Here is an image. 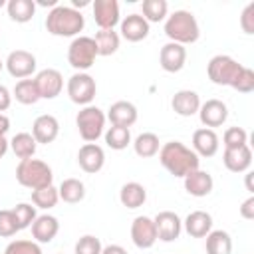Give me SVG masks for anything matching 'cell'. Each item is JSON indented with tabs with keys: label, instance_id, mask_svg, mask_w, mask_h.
<instances>
[{
	"label": "cell",
	"instance_id": "7c38bea8",
	"mask_svg": "<svg viewBox=\"0 0 254 254\" xmlns=\"http://www.w3.org/2000/svg\"><path fill=\"white\" fill-rule=\"evenodd\" d=\"M93 20L99 26V30H113L121 22L117 0H95L93 2Z\"/></svg>",
	"mask_w": 254,
	"mask_h": 254
},
{
	"label": "cell",
	"instance_id": "836d02e7",
	"mask_svg": "<svg viewBox=\"0 0 254 254\" xmlns=\"http://www.w3.org/2000/svg\"><path fill=\"white\" fill-rule=\"evenodd\" d=\"M105 143H107V147H111L115 151H123L131 143V131L127 127H115V125H111L105 131Z\"/></svg>",
	"mask_w": 254,
	"mask_h": 254
},
{
	"label": "cell",
	"instance_id": "d6986e66",
	"mask_svg": "<svg viewBox=\"0 0 254 254\" xmlns=\"http://www.w3.org/2000/svg\"><path fill=\"white\" fill-rule=\"evenodd\" d=\"M121 36L127 42H141L149 36V22L141 14H129L121 20Z\"/></svg>",
	"mask_w": 254,
	"mask_h": 254
},
{
	"label": "cell",
	"instance_id": "30bf717a",
	"mask_svg": "<svg viewBox=\"0 0 254 254\" xmlns=\"http://www.w3.org/2000/svg\"><path fill=\"white\" fill-rule=\"evenodd\" d=\"M155 228H157V240H163V242H173L181 236V230H183V220L179 218L177 212L173 210H163L159 212L155 218Z\"/></svg>",
	"mask_w": 254,
	"mask_h": 254
},
{
	"label": "cell",
	"instance_id": "9c48e42d",
	"mask_svg": "<svg viewBox=\"0 0 254 254\" xmlns=\"http://www.w3.org/2000/svg\"><path fill=\"white\" fill-rule=\"evenodd\" d=\"M8 73L16 79H26L30 77L34 71H36V56L32 52H26V50H14L8 54L6 62H4Z\"/></svg>",
	"mask_w": 254,
	"mask_h": 254
},
{
	"label": "cell",
	"instance_id": "60d3db41",
	"mask_svg": "<svg viewBox=\"0 0 254 254\" xmlns=\"http://www.w3.org/2000/svg\"><path fill=\"white\" fill-rule=\"evenodd\" d=\"M18 222L12 210H0V236L2 238H10L18 232Z\"/></svg>",
	"mask_w": 254,
	"mask_h": 254
},
{
	"label": "cell",
	"instance_id": "4dcf8cb0",
	"mask_svg": "<svg viewBox=\"0 0 254 254\" xmlns=\"http://www.w3.org/2000/svg\"><path fill=\"white\" fill-rule=\"evenodd\" d=\"M58 194L64 202H69V204H75L79 200H83L85 196V187L79 179H64L60 189H58Z\"/></svg>",
	"mask_w": 254,
	"mask_h": 254
},
{
	"label": "cell",
	"instance_id": "bcb514c9",
	"mask_svg": "<svg viewBox=\"0 0 254 254\" xmlns=\"http://www.w3.org/2000/svg\"><path fill=\"white\" fill-rule=\"evenodd\" d=\"M101 254H127V250L119 244H109V246H103L101 248Z\"/></svg>",
	"mask_w": 254,
	"mask_h": 254
},
{
	"label": "cell",
	"instance_id": "8d00e7d4",
	"mask_svg": "<svg viewBox=\"0 0 254 254\" xmlns=\"http://www.w3.org/2000/svg\"><path fill=\"white\" fill-rule=\"evenodd\" d=\"M14 216H16V222H18V228L24 230L28 226H32V222L36 220V206H32L30 202H20L12 208Z\"/></svg>",
	"mask_w": 254,
	"mask_h": 254
},
{
	"label": "cell",
	"instance_id": "6da1fadb",
	"mask_svg": "<svg viewBox=\"0 0 254 254\" xmlns=\"http://www.w3.org/2000/svg\"><path fill=\"white\" fill-rule=\"evenodd\" d=\"M159 161L173 177H179V179H185L189 173L196 171L200 165V157L181 141L165 143L159 149Z\"/></svg>",
	"mask_w": 254,
	"mask_h": 254
},
{
	"label": "cell",
	"instance_id": "8992f818",
	"mask_svg": "<svg viewBox=\"0 0 254 254\" xmlns=\"http://www.w3.org/2000/svg\"><path fill=\"white\" fill-rule=\"evenodd\" d=\"M97 58V46L93 42V38L89 36H77L71 40L69 48H67V62L73 69L77 71H85L95 64Z\"/></svg>",
	"mask_w": 254,
	"mask_h": 254
},
{
	"label": "cell",
	"instance_id": "83f0119b",
	"mask_svg": "<svg viewBox=\"0 0 254 254\" xmlns=\"http://www.w3.org/2000/svg\"><path fill=\"white\" fill-rule=\"evenodd\" d=\"M36 139L32 137V133H16L10 141V149L14 151V155L22 161V159H32L36 153Z\"/></svg>",
	"mask_w": 254,
	"mask_h": 254
},
{
	"label": "cell",
	"instance_id": "f5cc1de1",
	"mask_svg": "<svg viewBox=\"0 0 254 254\" xmlns=\"http://www.w3.org/2000/svg\"><path fill=\"white\" fill-rule=\"evenodd\" d=\"M0 6H4V0H0Z\"/></svg>",
	"mask_w": 254,
	"mask_h": 254
},
{
	"label": "cell",
	"instance_id": "ee69618b",
	"mask_svg": "<svg viewBox=\"0 0 254 254\" xmlns=\"http://www.w3.org/2000/svg\"><path fill=\"white\" fill-rule=\"evenodd\" d=\"M240 216L246 218V220H252L254 218V196H248L242 206H240Z\"/></svg>",
	"mask_w": 254,
	"mask_h": 254
},
{
	"label": "cell",
	"instance_id": "f35d334b",
	"mask_svg": "<svg viewBox=\"0 0 254 254\" xmlns=\"http://www.w3.org/2000/svg\"><path fill=\"white\" fill-rule=\"evenodd\" d=\"M4 254H44L36 240H12Z\"/></svg>",
	"mask_w": 254,
	"mask_h": 254
},
{
	"label": "cell",
	"instance_id": "816d5d0a",
	"mask_svg": "<svg viewBox=\"0 0 254 254\" xmlns=\"http://www.w3.org/2000/svg\"><path fill=\"white\" fill-rule=\"evenodd\" d=\"M2 67H4V62H2V60H0V71H2Z\"/></svg>",
	"mask_w": 254,
	"mask_h": 254
},
{
	"label": "cell",
	"instance_id": "277c9868",
	"mask_svg": "<svg viewBox=\"0 0 254 254\" xmlns=\"http://www.w3.org/2000/svg\"><path fill=\"white\" fill-rule=\"evenodd\" d=\"M16 181L26 189H44L54 181L52 167L40 159H22L16 167Z\"/></svg>",
	"mask_w": 254,
	"mask_h": 254
},
{
	"label": "cell",
	"instance_id": "681fc988",
	"mask_svg": "<svg viewBox=\"0 0 254 254\" xmlns=\"http://www.w3.org/2000/svg\"><path fill=\"white\" fill-rule=\"evenodd\" d=\"M87 4H89L87 0H71V8H75V10H77V8H83V6H87Z\"/></svg>",
	"mask_w": 254,
	"mask_h": 254
},
{
	"label": "cell",
	"instance_id": "d590c367",
	"mask_svg": "<svg viewBox=\"0 0 254 254\" xmlns=\"http://www.w3.org/2000/svg\"><path fill=\"white\" fill-rule=\"evenodd\" d=\"M143 18L147 22H163L169 12L167 0H143Z\"/></svg>",
	"mask_w": 254,
	"mask_h": 254
},
{
	"label": "cell",
	"instance_id": "7dc6e473",
	"mask_svg": "<svg viewBox=\"0 0 254 254\" xmlns=\"http://www.w3.org/2000/svg\"><path fill=\"white\" fill-rule=\"evenodd\" d=\"M8 129H10V119H8V115L0 113V137H4L8 133Z\"/></svg>",
	"mask_w": 254,
	"mask_h": 254
},
{
	"label": "cell",
	"instance_id": "e575fe53",
	"mask_svg": "<svg viewBox=\"0 0 254 254\" xmlns=\"http://www.w3.org/2000/svg\"><path fill=\"white\" fill-rule=\"evenodd\" d=\"M58 200H60V194H58V189H56L54 185L32 190V202H34V206H38V208H44V210L54 208V206L58 204Z\"/></svg>",
	"mask_w": 254,
	"mask_h": 254
},
{
	"label": "cell",
	"instance_id": "44dd1931",
	"mask_svg": "<svg viewBox=\"0 0 254 254\" xmlns=\"http://www.w3.org/2000/svg\"><path fill=\"white\" fill-rule=\"evenodd\" d=\"M192 151L198 157H212L218 151V135L214 129L202 127L192 133Z\"/></svg>",
	"mask_w": 254,
	"mask_h": 254
},
{
	"label": "cell",
	"instance_id": "cb8c5ba5",
	"mask_svg": "<svg viewBox=\"0 0 254 254\" xmlns=\"http://www.w3.org/2000/svg\"><path fill=\"white\" fill-rule=\"evenodd\" d=\"M107 119L115 127H127L129 129L137 121V107L131 101H115L107 111Z\"/></svg>",
	"mask_w": 254,
	"mask_h": 254
},
{
	"label": "cell",
	"instance_id": "1f68e13d",
	"mask_svg": "<svg viewBox=\"0 0 254 254\" xmlns=\"http://www.w3.org/2000/svg\"><path fill=\"white\" fill-rule=\"evenodd\" d=\"M133 149H135V153L139 155V157H143V159H149V157H155L157 153H159V137L155 135V133H151V131H147V133H141V135H137V139H135V143H133Z\"/></svg>",
	"mask_w": 254,
	"mask_h": 254
},
{
	"label": "cell",
	"instance_id": "ffe728a7",
	"mask_svg": "<svg viewBox=\"0 0 254 254\" xmlns=\"http://www.w3.org/2000/svg\"><path fill=\"white\" fill-rule=\"evenodd\" d=\"M171 107L177 115L181 117H190L194 113H198V107H200V97L196 91L192 89H181L173 95L171 99Z\"/></svg>",
	"mask_w": 254,
	"mask_h": 254
},
{
	"label": "cell",
	"instance_id": "484cf974",
	"mask_svg": "<svg viewBox=\"0 0 254 254\" xmlns=\"http://www.w3.org/2000/svg\"><path fill=\"white\" fill-rule=\"evenodd\" d=\"M119 200L127 208H139L147 200V190H145L143 185H139L135 181L133 183H125L121 187V190H119Z\"/></svg>",
	"mask_w": 254,
	"mask_h": 254
},
{
	"label": "cell",
	"instance_id": "d4e9b609",
	"mask_svg": "<svg viewBox=\"0 0 254 254\" xmlns=\"http://www.w3.org/2000/svg\"><path fill=\"white\" fill-rule=\"evenodd\" d=\"M185 230L189 236L192 238H204L210 230H212V216L204 210H192L187 218H185Z\"/></svg>",
	"mask_w": 254,
	"mask_h": 254
},
{
	"label": "cell",
	"instance_id": "7402d4cb",
	"mask_svg": "<svg viewBox=\"0 0 254 254\" xmlns=\"http://www.w3.org/2000/svg\"><path fill=\"white\" fill-rule=\"evenodd\" d=\"M212 187H214V181H212L210 173H206L202 169H196L185 177V190L190 196H198V198L206 196V194H210Z\"/></svg>",
	"mask_w": 254,
	"mask_h": 254
},
{
	"label": "cell",
	"instance_id": "ac0fdd59",
	"mask_svg": "<svg viewBox=\"0 0 254 254\" xmlns=\"http://www.w3.org/2000/svg\"><path fill=\"white\" fill-rule=\"evenodd\" d=\"M222 163L230 173H246L252 165V149L248 145L236 149H224Z\"/></svg>",
	"mask_w": 254,
	"mask_h": 254
},
{
	"label": "cell",
	"instance_id": "52a82bcc",
	"mask_svg": "<svg viewBox=\"0 0 254 254\" xmlns=\"http://www.w3.org/2000/svg\"><path fill=\"white\" fill-rule=\"evenodd\" d=\"M242 67L244 65L238 64L234 58L218 54V56H214L208 62L206 73H208V79L212 83H216V85H230L232 87V83L236 81V77H238V73H240Z\"/></svg>",
	"mask_w": 254,
	"mask_h": 254
},
{
	"label": "cell",
	"instance_id": "ba28073f",
	"mask_svg": "<svg viewBox=\"0 0 254 254\" xmlns=\"http://www.w3.org/2000/svg\"><path fill=\"white\" fill-rule=\"evenodd\" d=\"M67 95L73 103L77 105H89L93 99H95V91H97V85H95V79L85 73V71H77L73 73L69 79H67Z\"/></svg>",
	"mask_w": 254,
	"mask_h": 254
},
{
	"label": "cell",
	"instance_id": "d6a6232c",
	"mask_svg": "<svg viewBox=\"0 0 254 254\" xmlns=\"http://www.w3.org/2000/svg\"><path fill=\"white\" fill-rule=\"evenodd\" d=\"M14 97L22 105H34L40 101V93L34 79H20L14 87Z\"/></svg>",
	"mask_w": 254,
	"mask_h": 254
},
{
	"label": "cell",
	"instance_id": "f546056e",
	"mask_svg": "<svg viewBox=\"0 0 254 254\" xmlns=\"http://www.w3.org/2000/svg\"><path fill=\"white\" fill-rule=\"evenodd\" d=\"M95 46H97V56H113L119 50V34L115 30H99L93 38Z\"/></svg>",
	"mask_w": 254,
	"mask_h": 254
},
{
	"label": "cell",
	"instance_id": "f6af8a7d",
	"mask_svg": "<svg viewBox=\"0 0 254 254\" xmlns=\"http://www.w3.org/2000/svg\"><path fill=\"white\" fill-rule=\"evenodd\" d=\"M12 105V93L8 91L6 85H0V113L6 111Z\"/></svg>",
	"mask_w": 254,
	"mask_h": 254
},
{
	"label": "cell",
	"instance_id": "2e32d148",
	"mask_svg": "<svg viewBox=\"0 0 254 254\" xmlns=\"http://www.w3.org/2000/svg\"><path fill=\"white\" fill-rule=\"evenodd\" d=\"M198 117H200V123L204 127H208V129L220 127L226 121V117H228V107L220 99H208V101L200 103Z\"/></svg>",
	"mask_w": 254,
	"mask_h": 254
},
{
	"label": "cell",
	"instance_id": "603a6c76",
	"mask_svg": "<svg viewBox=\"0 0 254 254\" xmlns=\"http://www.w3.org/2000/svg\"><path fill=\"white\" fill-rule=\"evenodd\" d=\"M58 232H60V222H58V218L52 216V214L36 216V220L32 222V236H34V240L40 242V244L52 242Z\"/></svg>",
	"mask_w": 254,
	"mask_h": 254
},
{
	"label": "cell",
	"instance_id": "f907efd6",
	"mask_svg": "<svg viewBox=\"0 0 254 254\" xmlns=\"http://www.w3.org/2000/svg\"><path fill=\"white\" fill-rule=\"evenodd\" d=\"M246 189H248L250 192L254 190V187H252V173H248V175H246Z\"/></svg>",
	"mask_w": 254,
	"mask_h": 254
},
{
	"label": "cell",
	"instance_id": "5bb4252c",
	"mask_svg": "<svg viewBox=\"0 0 254 254\" xmlns=\"http://www.w3.org/2000/svg\"><path fill=\"white\" fill-rule=\"evenodd\" d=\"M77 165L81 167V171L93 175L99 173L105 165V153L97 143H85L79 147L77 151Z\"/></svg>",
	"mask_w": 254,
	"mask_h": 254
},
{
	"label": "cell",
	"instance_id": "c3c4849f",
	"mask_svg": "<svg viewBox=\"0 0 254 254\" xmlns=\"http://www.w3.org/2000/svg\"><path fill=\"white\" fill-rule=\"evenodd\" d=\"M8 147H10V141H8L6 137H0V161L4 159V155H6Z\"/></svg>",
	"mask_w": 254,
	"mask_h": 254
},
{
	"label": "cell",
	"instance_id": "b9f144b4",
	"mask_svg": "<svg viewBox=\"0 0 254 254\" xmlns=\"http://www.w3.org/2000/svg\"><path fill=\"white\" fill-rule=\"evenodd\" d=\"M232 87H234L236 91H240V93H250V91H254V71L244 65V67L240 69L236 81L232 83Z\"/></svg>",
	"mask_w": 254,
	"mask_h": 254
},
{
	"label": "cell",
	"instance_id": "9a60e30c",
	"mask_svg": "<svg viewBox=\"0 0 254 254\" xmlns=\"http://www.w3.org/2000/svg\"><path fill=\"white\" fill-rule=\"evenodd\" d=\"M185 62H187V50L185 46L181 44H175V42H169L161 48V54H159V64L165 71L169 73H177L185 67Z\"/></svg>",
	"mask_w": 254,
	"mask_h": 254
},
{
	"label": "cell",
	"instance_id": "74e56055",
	"mask_svg": "<svg viewBox=\"0 0 254 254\" xmlns=\"http://www.w3.org/2000/svg\"><path fill=\"white\" fill-rule=\"evenodd\" d=\"M224 149H236L242 145H248V133L242 127H228L222 135Z\"/></svg>",
	"mask_w": 254,
	"mask_h": 254
},
{
	"label": "cell",
	"instance_id": "7bdbcfd3",
	"mask_svg": "<svg viewBox=\"0 0 254 254\" xmlns=\"http://www.w3.org/2000/svg\"><path fill=\"white\" fill-rule=\"evenodd\" d=\"M240 26L246 34H254V2L248 4L240 16Z\"/></svg>",
	"mask_w": 254,
	"mask_h": 254
},
{
	"label": "cell",
	"instance_id": "7a4b0ae2",
	"mask_svg": "<svg viewBox=\"0 0 254 254\" xmlns=\"http://www.w3.org/2000/svg\"><path fill=\"white\" fill-rule=\"evenodd\" d=\"M85 26V18L79 10L71 8V6H64L58 4L56 8H52L46 16V30L52 36H60V38H77V34L83 30Z\"/></svg>",
	"mask_w": 254,
	"mask_h": 254
},
{
	"label": "cell",
	"instance_id": "4316f807",
	"mask_svg": "<svg viewBox=\"0 0 254 254\" xmlns=\"http://www.w3.org/2000/svg\"><path fill=\"white\" fill-rule=\"evenodd\" d=\"M6 10H8V16L12 22L26 24L36 14V2L34 0H10L6 4Z\"/></svg>",
	"mask_w": 254,
	"mask_h": 254
},
{
	"label": "cell",
	"instance_id": "8fae6325",
	"mask_svg": "<svg viewBox=\"0 0 254 254\" xmlns=\"http://www.w3.org/2000/svg\"><path fill=\"white\" fill-rule=\"evenodd\" d=\"M36 87H38V93H40V99H54L62 93L64 89V75L54 69V67H48V69H42L36 77Z\"/></svg>",
	"mask_w": 254,
	"mask_h": 254
},
{
	"label": "cell",
	"instance_id": "e0dca14e",
	"mask_svg": "<svg viewBox=\"0 0 254 254\" xmlns=\"http://www.w3.org/2000/svg\"><path fill=\"white\" fill-rule=\"evenodd\" d=\"M58 133H60V121L54 115L44 113V115L36 117V121L32 125V137L36 139V143H42V145L54 143Z\"/></svg>",
	"mask_w": 254,
	"mask_h": 254
},
{
	"label": "cell",
	"instance_id": "3957f363",
	"mask_svg": "<svg viewBox=\"0 0 254 254\" xmlns=\"http://www.w3.org/2000/svg\"><path fill=\"white\" fill-rule=\"evenodd\" d=\"M165 34L171 42L175 44H194L200 36L198 22L192 12L189 10H175L171 16L165 20Z\"/></svg>",
	"mask_w": 254,
	"mask_h": 254
},
{
	"label": "cell",
	"instance_id": "f1b7e54d",
	"mask_svg": "<svg viewBox=\"0 0 254 254\" xmlns=\"http://www.w3.org/2000/svg\"><path fill=\"white\" fill-rule=\"evenodd\" d=\"M232 238L224 230H210L206 234V254H230Z\"/></svg>",
	"mask_w": 254,
	"mask_h": 254
},
{
	"label": "cell",
	"instance_id": "4fadbf2b",
	"mask_svg": "<svg viewBox=\"0 0 254 254\" xmlns=\"http://www.w3.org/2000/svg\"><path fill=\"white\" fill-rule=\"evenodd\" d=\"M131 240L141 250L151 248L157 242V228H155L153 218H149V216H137L133 220V224H131Z\"/></svg>",
	"mask_w": 254,
	"mask_h": 254
},
{
	"label": "cell",
	"instance_id": "ab89813d",
	"mask_svg": "<svg viewBox=\"0 0 254 254\" xmlns=\"http://www.w3.org/2000/svg\"><path fill=\"white\" fill-rule=\"evenodd\" d=\"M101 240L93 234H85L75 242V254H101Z\"/></svg>",
	"mask_w": 254,
	"mask_h": 254
},
{
	"label": "cell",
	"instance_id": "5b68a950",
	"mask_svg": "<svg viewBox=\"0 0 254 254\" xmlns=\"http://www.w3.org/2000/svg\"><path fill=\"white\" fill-rule=\"evenodd\" d=\"M105 113L95 105H85L81 111H77L75 125L79 131V137L85 143H95L105 129Z\"/></svg>",
	"mask_w": 254,
	"mask_h": 254
}]
</instances>
